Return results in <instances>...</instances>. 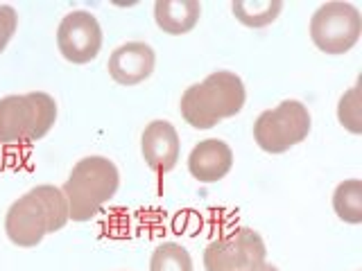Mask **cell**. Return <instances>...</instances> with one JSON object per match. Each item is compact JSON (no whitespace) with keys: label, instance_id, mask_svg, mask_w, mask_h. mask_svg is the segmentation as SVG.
I'll use <instances>...</instances> for the list:
<instances>
[{"label":"cell","instance_id":"cell-12","mask_svg":"<svg viewBox=\"0 0 362 271\" xmlns=\"http://www.w3.org/2000/svg\"><path fill=\"white\" fill-rule=\"evenodd\" d=\"M202 7L197 0H158L154 5L156 25L168 34H186L197 25Z\"/></svg>","mask_w":362,"mask_h":271},{"label":"cell","instance_id":"cell-9","mask_svg":"<svg viewBox=\"0 0 362 271\" xmlns=\"http://www.w3.org/2000/svg\"><path fill=\"white\" fill-rule=\"evenodd\" d=\"M141 152L150 169L156 174L170 172L179 163V136L168 120H154L145 127Z\"/></svg>","mask_w":362,"mask_h":271},{"label":"cell","instance_id":"cell-1","mask_svg":"<svg viewBox=\"0 0 362 271\" xmlns=\"http://www.w3.org/2000/svg\"><path fill=\"white\" fill-rule=\"evenodd\" d=\"M71 219L62 188L37 186L14 201L5 217V233L16 246H37L48 233L62 231Z\"/></svg>","mask_w":362,"mask_h":271},{"label":"cell","instance_id":"cell-3","mask_svg":"<svg viewBox=\"0 0 362 271\" xmlns=\"http://www.w3.org/2000/svg\"><path fill=\"white\" fill-rule=\"evenodd\" d=\"M120 183L118 167L105 156H86L75 167L64 183L68 201V215L73 222H88L100 208L116 195Z\"/></svg>","mask_w":362,"mask_h":271},{"label":"cell","instance_id":"cell-2","mask_svg":"<svg viewBox=\"0 0 362 271\" xmlns=\"http://www.w3.org/2000/svg\"><path fill=\"white\" fill-rule=\"evenodd\" d=\"M245 84L233 73H213L202 84H192L181 97V116L195 129H211L220 120L240 113Z\"/></svg>","mask_w":362,"mask_h":271},{"label":"cell","instance_id":"cell-14","mask_svg":"<svg viewBox=\"0 0 362 271\" xmlns=\"http://www.w3.org/2000/svg\"><path fill=\"white\" fill-rule=\"evenodd\" d=\"M281 7L283 5L279 0H263V3H258V0H254V3H243V0H238V3H233V14L243 25L265 28L279 16Z\"/></svg>","mask_w":362,"mask_h":271},{"label":"cell","instance_id":"cell-8","mask_svg":"<svg viewBox=\"0 0 362 271\" xmlns=\"http://www.w3.org/2000/svg\"><path fill=\"white\" fill-rule=\"evenodd\" d=\"M57 45L66 61H93L102 48V30L98 18L88 11H71L64 16L59 30H57Z\"/></svg>","mask_w":362,"mask_h":271},{"label":"cell","instance_id":"cell-10","mask_svg":"<svg viewBox=\"0 0 362 271\" xmlns=\"http://www.w3.org/2000/svg\"><path fill=\"white\" fill-rule=\"evenodd\" d=\"M154 50L147 43H124L109 56V73L118 84L134 86L145 82L154 73Z\"/></svg>","mask_w":362,"mask_h":271},{"label":"cell","instance_id":"cell-5","mask_svg":"<svg viewBox=\"0 0 362 271\" xmlns=\"http://www.w3.org/2000/svg\"><path fill=\"white\" fill-rule=\"evenodd\" d=\"M310 133V113L301 102L286 100L276 109L260 113L254 122V138L263 152L283 154Z\"/></svg>","mask_w":362,"mask_h":271},{"label":"cell","instance_id":"cell-6","mask_svg":"<svg viewBox=\"0 0 362 271\" xmlns=\"http://www.w3.org/2000/svg\"><path fill=\"white\" fill-rule=\"evenodd\" d=\"M360 11L349 3H326L313 14L310 37L326 54H344L360 39Z\"/></svg>","mask_w":362,"mask_h":271},{"label":"cell","instance_id":"cell-7","mask_svg":"<svg viewBox=\"0 0 362 271\" xmlns=\"http://www.w3.org/2000/svg\"><path fill=\"white\" fill-rule=\"evenodd\" d=\"M265 255L263 237L252 229H235L206 246L204 267L206 271H252L265 263Z\"/></svg>","mask_w":362,"mask_h":271},{"label":"cell","instance_id":"cell-11","mask_svg":"<svg viewBox=\"0 0 362 271\" xmlns=\"http://www.w3.org/2000/svg\"><path fill=\"white\" fill-rule=\"evenodd\" d=\"M233 165L231 147L224 140L209 138L202 140L188 156V169L202 183H215V181L224 179L229 174Z\"/></svg>","mask_w":362,"mask_h":271},{"label":"cell","instance_id":"cell-17","mask_svg":"<svg viewBox=\"0 0 362 271\" xmlns=\"http://www.w3.org/2000/svg\"><path fill=\"white\" fill-rule=\"evenodd\" d=\"M16 25H18L16 11L7 5H0V52L7 48V43L14 37Z\"/></svg>","mask_w":362,"mask_h":271},{"label":"cell","instance_id":"cell-16","mask_svg":"<svg viewBox=\"0 0 362 271\" xmlns=\"http://www.w3.org/2000/svg\"><path fill=\"white\" fill-rule=\"evenodd\" d=\"M339 122L349 131L360 133V120H358V88H351L349 93L339 100Z\"/></svg>","mask_w":362,"mask_h":271},{"label":"cell","instance_id":"cell-13","mask_svg":"<svg viewBox=\"0 0 362 271\" xmlns=\"http://www.w3.org/2000/svg\"><path fill=\"white\" fill-rule=\"evenodd\" d=\"M333 208L339 219L349 224L362 222V181L351 179L339 183L333 195Z\"/></svg>","mask_w":362,"mask_h":271},{"label":"cell","instance_id":"cell-15","mask_svg":"<svg viewBox=\"0 0 362 271\" xmlns=\"http://www.w3.org/2000/svg\"><path fill=\"white\" fill-rule=\"evenodd\" d=\"M150 271H192V258L177 242H165L152 253Z\"/></svg>","mask_w":362,"mask_h":271},{"label":"cell","instance_id":"cell-4","mask_svg":"<svg viewBox=\"0 0 362 271\" xmlns=\"http://www.w3.org/2000/svg\"><path fill=\"white\" fill-rule=\"evenodd\" d=\"M57 120V104L48 93L9 95L0 100V145H30L43 138Z\"/></svg>","mask_w":362,"mask_h":271},{"label":"cell","instance_id":"cell-18","mask_svg":"<svg viewBox=\"0 0 362 271\" xmlns=\"http://www.w3.org/2000/svg\"><path fill=\"white\" fill-rule=\"evenodd\" d=\"M252 271H279L274 265H267V263H263V265H258V267H254Z\"/></svg>","mask_w":362,"mask_h":271}]
</instances>
